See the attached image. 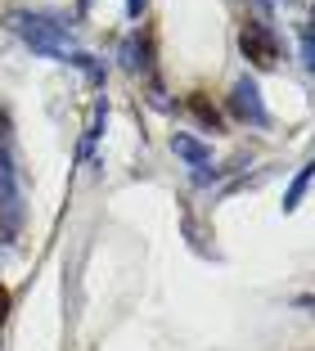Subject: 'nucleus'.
Instances as JSON below:
<instances>
[{
	"label": "nucleus",
	"mask_w": 315,
	"mask_h": 351,
	"mask_svg": "<svg viewBox=\"0 0 315 351\" xmlns=\"http://www.w3.org/2000/svg\"><path fill=\"white\" fill-rule=\"evenodd\" d=\"M5 27H10L23 45H32L36 54H45V59H54V63H72V68H82L91 82H104V68L95 63V54H86L82 45H77L68 23H54V19H45V14H27V10H10L5 14Z\"/></svg>",
	"instance_id": "obj_1"
},
{
	"label": "nucleus",
	"mask_w": 315,
	"mask_h": 351,
	"mask_svg": "<svg viewBox=\"0 0 315 351\" xmlns=\"http://www.w3.org/2000/svg\"><path fill=\"white\" fill-rule=\"evenodd\" d=\"M23 167H19V145H14L10 113L0 108V239L14 243V234L23 230Z\"/></svg>",
	"instance_id": "obj_2"
},
{
	"label": "nucleus",
	"mask_w": 315,
	"mask_h": 351,
	"mask_svg": "<svg viewBox=\"0 0 315 351\" xmlns=\"http://www.w3.org/2000/svg\"><path fill=\"white\" fill-rule=\"evenodd\" d=\"M230 113L239 117V122L257 126V131H266V126H270V108H266L261 86H257L253 77H239V82H234V90H230Z\"/></svg>",
	"instance_id": "obj_3"
},
{
	"label": "nucleus",
	"mask_w": 315,
	"mask_h": 351,
	"mask_svg": "<svg viewBox=\"0 0 315 351\" xmlns=\"http://www.w3.org/2000/svg\"><path fill=\"white\" fill-rule=\"evenodd\" d=\"M239 50H244V59L253 63V68H275V59H279V36H275V27H266V23H244Z\"/></svg>",
	"instance_id": "obj_4"
},
{
	"label": "nucleus",
	"mask_w": 315,
	"mask_h": 351,
	"mask_svg": "<svg viewBox=\"0 0 315 351\" xmlns=\"http://www.w3.org/2000/svg\"><path fill=\"white\" fill-rule=\"evenodd\" d=\"M172 154L185 158V162L194 167V176H207V167H212V149H207L203 140H194L189 131H176L172 135Z\"/></svg>",
	"instance_id": "obj_5"
},
{
	"label": "nucleus",
	"mask_w": 315,
	"mask_h": 351,
	"mask_svg": "<svg viewBox=\"0 0 315 351\" xmlns=\"http://www.w3.org/2000/svg\"><path fill=\"white\" fill-rule=\"evenodd\" d=\"M144 54H149V50H144V41H140V36H126V41H122V63L131 68V73L149 68V59H144Z\"/></svg>",
	"instance_id": "obj_6"
},
{
	"label": "nucleus",
	"mask_w": 315,
	"mask_h": 351,
	"mask_svg": "<svg viewBox=\"0 0 315 351\" xmlns=\"http://www.w3.org/2000/svg\"><path fill=\"white\" fill-rule=\"evenodd\" d=\"M189 113L198 117V122H203L207 131H216V126H221V113H216V108L203 99V95H189Z\"/></svg>",
	"instance_id": "obj_7"
},
{
	"label": "nucleus",
	"mask_w": 315,
	"mask_h": 351,
	"mask_svg": "<svg viewBox=\"0 0 315 351\" xmlns=\"http://www.w3.org/2000/svg\"><path fill=\"white\" fill-rule=\"evenodd\" d=\"M306 185H311V167H302V171L293 176V185H288V194H284V212H293L297 203H302V194H306Z\"/></svg>",
	"instance_id": "obj_8"
},
{
	"label": "nucleus",
	"mask_w": 315,
	"mask_h": 351,
	"mask_svg": "<svg viewBox=\"0 0 315 351\" xmlns=\"http://www.w3.org/2000/svg\"><path fill=\"white\" fill-rule=\"evenodd\" d=\"M10 311H14V298H10V289H5V284H0V324L10 320Z\"/></svg>",
	"instance_id": "obj_9"
},
{
	"label": "nucleus",
	"mask_w": 315,
	"mask_h": 351,
	"mask_svg": "<svg viewBox=\"0 0 315 351\" xmlns=\"http://www.w3.org/2000/svg\"><path fill=\"white\" fill-rule=\"evenodd\" d=\"M302 63H306V68H311V27H302Z\"/></svg>",
	"instance_id": "obj_10"
},
{
	"label": "nucleus",
	"mask_w": 315,
	"mask_h": 351,
	"mask_svg": "<svg viewBox=\"0 0 315 351\" xmlns=\"http://www.w3.org/2000/svg\"><path fill=\"white\" fill-rule=\"evenodd\" d=\"M144 5H149V0H126V19H140Z\"/></svg>",
	"instance_id": "obj_11"
},
{
	"label": "nucleus",
	"mask_w": 315,
	"mask_h": 351,
	"mask_svg": "<svg viewBox=\"0 0 315 351\" xmlns=\"http://www.w3.org/2000/svg\"><path fill=\"white\" fill-rule=\"evenodd\" d=\"M261 5H266V0H261Z\"/></svg>",
	"instance_id": "obj_12"
}]
</instances>
